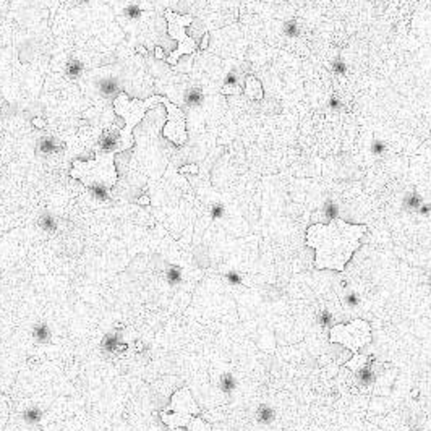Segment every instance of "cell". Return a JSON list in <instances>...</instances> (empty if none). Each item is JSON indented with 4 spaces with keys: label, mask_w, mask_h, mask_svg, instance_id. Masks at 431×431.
Instances as JSON below:
<instances>
[{
    "label": "cell",
    "mask_w": 431,
    "mask_h": 431,
    "mask_svg": "<svg viewBox=\"0 0 431 431\" xmlns=\"http://www.w3.org/2000/svg\"><path fill=\"white\" fill-rule=\"evenodd\" d=\"M366 230V225L348 224L341 217L331 219L328 224L310 225L306 230V245L314 250V267L319 271H344L360 248Z\"/></svg>",
    "instance_id": "6da1fadb"
},
{
    "label": "cell",
    "mask_w": 431,
    "mask_h": 431,
    "mask_svg": "<svg viewBox=\"0 0 431 431\" xmlns=\"http://www.w3.org/2000/svg\"><path fill=\"white\" fill-rule=\"evenodd\" d=\"M186 172L198 173L200 172V169H198V166H195V164H188V166H183V167L178 169V173H186Z\"/></svg>",
    "instance_id": "2e32d148"
},
{
    "label": "cell",
    "mask_w": 431,
    "mask_h": 431,
    "mask_svg": "<svg viewBox=\"0 0 431 431\" xmlns=\"http://www.w3.org/2000/svg\"><path fill=\"white\" fill-rule=\"evenodd\" d=\"M245 92L250 99H263V86H261L259 80L255 77H248L247 78V86H245Z\"/></svg>",
    "instance_id": "30bf717a"
},
{
    "label": "cell",
    "mask_w": 431,
    "mask_h": 431,
    "mask_svg": "<svg viewBox=\"0 0 431 431\" xmlns=\"http://www.w3.org/2000/svg\"><path fill=\"white\" fill-rule=\"evenodd\" d=\"M198 413H200V409L196 402L191 397L188 389L183 388L171 397V404L161 412V420L171 430L188 428L190 423L198 417Z\"/></svg>",
    "instance_id": "8992f818"
},
{
    "label": "cell",
    "mask_w": 431,
    "mask_h": 431,
    "mask_svg": "<svg viewBox=\"0 0 431 431\" xmlns=\"http://www.w3.org/2000/svg\"><path fill=\"white\" fill-rule=\"evenodd\" d=\"M166 99H167L166 96H161V94H153L148 99H131L127 92H120V94L114 99L112 107L115 110V114L120 115L125 122V127L120 130L117 154L125 153V151L133 148V144H135V138H133L135 127L144 120L146 112L151 107H154L156 104H162Z\"/></svg>",
    "instance_id": "277c9868"
},
{
    "label": "cell",
    "mask_w": 431,
    "mask_h": 431,
    "mask_svg": "<svg viewBox=\"0 0 431 431\" xmlns=\"http://www.w3.org/2000/svg\"><path fill=\"white\" fill-rule=\"evenodd\" d=\"M366 365H368V357H366V355H363V353H353V358L350 360V362L345 363L347 368L348 370H353L355 373L360 371V370H363Z\"/></svg>",
    "instance_id": "7c38bea8"
},
{
    "label": "cell",
    "mask_w": 431,
    "mask_h": 431,
    "mask_svg": "<svg viewBox=\"0 0 431 431\" xmlns=\"http://www.w3.org/2000/svg\"><path fill=\"white\" fill-rule=\"evenodd\" d=\"M220 92H222V94H238L240 89H238V86L235 85H224V88L220 89Z\"/></svg>",
    "instance_id": "9a60e30c"
},
{
    "label": "cell",
    "mask_w": 431,
    "mask_h": 431,
    "mask_svg": "<svg viewBox=\"0 0 431 431\" xmlns=\"http://www.w3.org/2000/svg\"><path fill=\"white\" fill-rule=\"evenodd\" d=\"M166 107V124L162 127V135L175 146H185L188 141V130H186V114L178 106L166 99L162 102Z\"/></svg>",
    "instance_id": "ba28073f"
},
{
    "label": "cell",
    "mask_w": 431,
    "mask_h": 431,
    "mask_svg": "<svg viewBox=\"0 0 431 431\" xmlns=\"http://www.w3.org/2000/svg\"><path fill=\"white\" fill-rule=\"evenodd\" d=\"M318 323L319 326H323V328H329L331 324H333V316H331L329 311H321L318 314Z\"/></svg>",
    "instance_id": "5bb4252c"
},
{
    "label": "cell",
    "mask_w": 431,
    "mask_h": 431,
    "mask_svg": "<svg viewBox=\"0 0 431 431\" xmlns=\"http://www.w3.org/2000/svg\"><path fill=\"white\" fill-rule=\"evenodd\" d=\"M115 156L117 154L112 153H94V159L91 161L75 159L70 169V177L80 180L94 196L106 200L119 183Z\"/></svg>",
    "instance_id": "3957f363"
},
{
    "label": "cell",
    "mask_w": 431,
    "mask_h": 431,
    "mask_svg": "<svg viewBox=\"0 0 431 431\" xmlns=\"http://www.w3.org/2000/svg\"><path fill=\"white\" fill-rule=\"evenodd\" d=\"M208 44H209V34L206 33L205 36H203V43H201V45H200V49H201V50H206V49H208Z\"/></svg>",
    "instance_id": "e0dca14e"
},
{
    "label": "cell",
    "mask_w": 431,
    "mask_h": 431,
    "mask_svg": "<svg viewBox=\"0 0 431 431\" xmlns=\"http://www.w3.org/2000/svg\"><path fill=\"white\" fill-rule=\"evenodd\" d=\"M164 18L167 21V34H169V38L178 43L177 49L172 50L171 54H169L166 62L169 63V65L175 67L180 57L193 55L196 52V49H198L196 41L186 34V26L193 23L195 16L193 15H180V13H177V11H172L171 8H166L164 10Z\"/></svg>",
    "instance_id": "5b68a950"
},
{
    "label": "cell",
    "mask_w": 431,
    "mask_h": 431,
    "mask_svg": "<svg viewBox=\"0 0 431 431\" xmlns=\"http://www.w3.org/2000/svg\"><path fill=\"white\" fill-rule=\"evenodd\" d=\"M329 339L331 342L345 345L348 350H352L353 353H358L360 348L365 347L366 344L370 342L371 328L363 319H355V321L348 323L345 326L337 324L334 328H331Z\"/></svg>",
    "instance_id": "52a82bcc"
},
{
    "label": "cell",
    "mask_w": 431,
    "mask_h": 431,
    "mask_svg": "<svg viewBox=\"0 0 431 431\" xmlns=\"http://www.w3.org/2000/svg\"><path fill=\"white\" fill-rule=\"evenodd\" d=\"M67 153L65 141L55 133H44L36 141V154L43 157H57Z\"/></svg>",
    "instance_id": "9c48e42d"
},
{
    "label": "cell",
    "mask_w": 431,
    "mask_h": 431,
    "mask_svg": "<svg viewBox=\"0 0 431 431\" xmlns=\"http://www.w3.org/2000/svg\"><path fill=\"white\" fill-rule=\"evenodd\" d=\"M164 124L162 122L151 120L144 128H139V131H133V138L136 141L135 153L130 159V169L135 171L138 169L144 175H149L151 182L157 180L164 171V166H167L171 159V149L161 146L159 131L162 130Z\"/></svg>",
    "instance_id": "7a4b0ae2"
},
{
    "label": "cell",
    "mask_w": 431,
    "mask_h": 431,
    "mask_svg": "<svg viewBox=\"0 0 431 431\" xmlns=\"http://www.w3.org/2000/svg\"><path fill=\"white\" fill-rule=\"evenodd\" d=\"M256 418H258V422H259V423H263V425H269V423L274 422V418H276V412H274V409H272V407H269V405H261L259 409H258V412H256Z\"/></svg>",
    "instance_id": "8fae6325"
},
{
    "label": "cell",
    "mask_w": 431,
    "mask_h": 431,
    "mask_svg": "<svg viewBox=\"0 0 431 431\" xmlns=\"http://www.w3.org/2000/svg\"><path fill=\"white\" fill-rule=\"evenodd\" d=\"M188 431H211V425L206 423L205 420H203V418L196 417L195 420L190 423Z\"/></svg>",
    "instance_id": "4fadbf2b"
}]
</instances>
